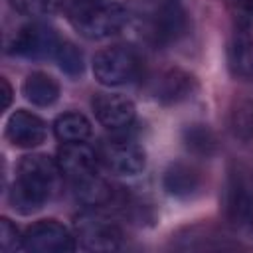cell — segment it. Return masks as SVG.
<instances>
[{
  "label": "cell",
  "instance_id": "cell-1",
  "mask_svg": "<svg viewBox=\"0 0 253 253\" xmlns=\"http://www.w3.org/2000/svg\"><path fill=\"white\" fill-rule=\"evenodd\" d=\"M130 20L128 8L119 2H99L83 8L69 10V22L85 40H107L117 36Z\"/></svg>",
  "mask_w": 253,
  "mask_h": 253
},
{
  "label": "cell",
  "instance_id": "cell-2",
  "mask_svg": "<svg viewBox=\"0 0 253 253\" xmlns=\"http://www.w3.org/2000/svg\"><path fill=\"white\" fill-rule=\"evenodd\" d=\"M140 63V55L132 45L115 43L95 53L93 75L105 87H121L138 77Z\"/></svg>",
  "mask_w": 253,
  "mask_h": 253
},
{
  "label": "cell",
  "instance_id": "cell-3",
  "mask_svg": "<svg viewBox=\"0 0 253 253\" xmlns=\"http://www.w3.org/2000/svg\"><path fill=\"white\" fill-rule=\"evenodd\" d=\"M61 38L57 36V32L43 24V22H32L22 26L12 43L8 45V51L12 55H20L26 59H34V61H42V59H55V53L61 45Z\"/></svg>",
  "mask_w": 253,
  "mask_h": 253
},
{
  "label": "cell",
  "instance_id": "cell-4",
  "mask_svg": "<svg viewBox=\"0 0 253 253\" xmlns=\"http://www.w3.org/2000/svg\"><path fill=\"white\" fill-rule=\"evenodd\" d=\"M75 237L85 251H115L123 245L121 227L95 211H85L75 219Z\"/></svg>",
  "mask_w": 253,
  "mask_h": 253
},
{
  "label": "cell",
  "instance_id": "cell-5",
  "mask_svg": "<svg viewBox=\"0 0 253 253\" xmlns=\"http://www.w3.org/2000/svg\"><path fill=\"white\" fill-rule=\"evenodd\" d=\"M77 245L75 233L57 219H40L24 233V249L34 253H69Z\"/></svg>",
  "mask_w": 253,
  "mask_h": 253
},
{
  "label": "cell",
  "instance_id": "cell-6",
  "mask_svg": "<svg viewBox=\"0 0 253 253\" xmlns=\"http://www.w3.org/2000/svg\"><path fill=\"white\" fill-rule=\"evenodd\" d=\"M61 176H63V172H61L57 160L47 154L24 156L18 164V174H16V178L20 182L34 188L47 200H51L53 194L57 192V188L61 184Z\"/></svg>",
  "mask_w": 253,
  "mask_h": 253
},
{
  "label": "cell",
  "instance_id": "cell-7",
  "mask_svg": "<svg viewBox=\"0 0 253 253\" xmlns=\"http://www.w3.org/2000/svg\"><path fill=\"white\" fill-rule=\"evenodd\" d=\"M198 81L192 73L180 67H168L154 75L150 81V95L160 105H178L194 97Z\"/></svg>",
  "mask_w": 253,
  "mask_h": 253
},
{
  "label": "cell",
  "instance_id": "cell-8",
  "mask_svg": "<svg viewBox=\"0 0 253 253\" xmlns=\"http://www.w3.org/2000/svg\"><path fill=\"white\" fill-rule=\"evenodd\" d=\"M99 160L119 176H138L146 168V152L132 140H109L99 150Z\"/></svg>",
  "mask_w": 253,
  "mask_h": 253
},
{
  "label": "cell",
  "instance_id": "cell-9",
  "mask_svg": "<svg viewBox=\"0 0 253 253\" xmlns=\"http://www.w3.org/2000/svg\"><path fill=\"white\" fill-rule=\"evenodd\" d=\"M188 32V12L178 0H164L150 16V34L156 43L178 42Z\"/></svg>",
  "mask_w": 253,
  "mask_h": 253
},
{
  "label": "cell",
  "instance_id": "cell-10",
  "mask_svg": "<svg viewBox=\"0 0 253 253\" xmlns=\"http://www.w3.org/2000/svg\"><path fill=\"white\" fill-rule=\"evenodd\" d=\"M4 136L16 148H36L45 142L47 125L36 113L18 109L8 117Z\"/></svg>",
  "mask_w": 253,
  "mask_h": 253
},
{
  "label": "cell",
  "instance_id": "cell-11",
  "mask_svg": "<svg viewBox=\"0 0 253 253\" xmlns=\"http://www.w3.org/2000/svg\"><path fill=\"white\" fill-rule=\"evenodd\" d=\"M91 109L99 125L109 130L130 126L136 117L134 103L121 93H97L91 101Z\"/></svg>",
  "mask_w": 253,
  "mask_h": 253
},
{
  "label": "cell",
  "instance_id": "cell-12",
  "mask_svg": "<svg viewBox=\"0 0 253 253\" xmlns=\"http://www.w3.org/2000/svg\"><path fill=\"white\" fill-rule=\"evenodd\" d=\"M225 215L241 229L253 227V184L241 174H231L225 188Z\"/></svg>",
  "mask_w": 253,
  "mask_h": 253
},
{
  "label": "cell",
  "instance_id": "cell-13",
  "mask_svg": "<svg viewBox=\"0 0 253 253\" xmlns=\"http://www.w3.org/2000/svg\"><path fill=\"white\" fill-rule=\"evenodd\" d=\"M162 188L172 198L192 200L202 194L204 176L194 164L176 160V162H170L162 172Z\"/></svg>",
  "mask_w": 253,
  "mask_h": 253
},
{
  "label": "cell",
  "instance_id": "cell-14",
  "mask_svg": "<svg viewBox=\"0 0 253 253\" xmlns=\"http://www.w3.org/2000/svg\"><path fill=\"white\" fill-rule=\"evenodd\" d=\"M55 160L61 172L69 176L71 180H75L89 172H95L99 154L85 142H63V146L57 150Z\"/></svg>",
  "mask_w": 253,
  "mask_h": 253
},
{
  "label": "cell",
  "instance_id": "cell-15",
  "mask_svg": "<svg viewBox=\"0 0 253 253\" xmlns=\"http://www.w3.org/2000/svg\"><path fill=\"white\" fill-rule=\"evenodd\" d=\"M227 69L239 81H253V38L237 30L227 42Z\"/></svg>",
  "mask_w": 253,
  "mask_h": 253
},
{
  "label": "cell",
  "instance_id": "cell-16",
  "mask_svg": "<svg viewBox=\"0 0 253 253\" xmlns=\"http://www.w3.org/2000/svg\"><path fill=\"white\" fill-rule=\"evenodd\" d=\"M22 95L28 103L36 107H51L59 99L61 87H59V81L49 73L32 71L30 75H26L22 83Z\"/></svg>",
  "mask_w": 253,
  "mask_h": 253
},
{
  "label": "cell",
  "instance_id": "cell-17",
  "mask_svg": "<svg viewBox=\"0 0 253 253\" xmlns=\"http://www.w3.org/2000/svg\"><path fill=\"white\" fill-rule=\"evenodd\" d=\"M73 182V198L85 208H101L113 200V188L107 180H103L97 172H89Z\"/></svg>",
  "mask_w": 253,
  "mask_h": 253
},
{
  "label": "cell",
  "instance_id": "cell-18",
  "mask_svg": "<svg viewBox=\"0 0 253 253\" xmlns=\"http://www.w3.org/2000/svg\"><path fill=\"white\" fill-rule=\"evenodd\" d=\"M182 142L186 150L200 158H211L219 150L215 130L206 123H192L182 128Z\"/></svg>",
  "mask_w": 253,
  "mask_h": 253
},
{
  "label": "cell",
  "instance_id": "cell-19",
  "mask_svg": "<svg viewBox=\"0 0 253 253\" xmlns=\"http://www.w3.org/2000/svg\"><path fill=\"white\" fill-rule=\"evenodd\" d=\"M53 134L59 142H87L93 134V125L83 113L65 111L55 117Z\"/></svg>",
  "mask_w": 253,
  "mask_h": 253
},
{
  "label": "cell",
  "instance_id": "cell-20",
  "mask_svg": "<svg viewBox=\"0 0 253 253\" xmlns=\"http://www.w3.org/2000/svg\"><path fill=\"white\" fill-rule=\"evenodd\" d=\"M8 202H10V206H12L18 213L30 215V213L42 210L49 200H47L45 196H42L40 192H36L34 188L26 186L24 182H20V180L16 178L14 184H12V188H10V192H8Z\"/></svg>",
  "mask_w": 253,
  "mask_h": 253
},
{
  "label": "cell",
  "instance_id": "cell-21",
  "mask_svg": "<svg viewBox=\"0 0 253 253\" xmlns=\"http://www.w3.org/2000/svg\"><path fill=\"white\" fill-rule=\"evenodd\" d=\"M229 130L243 142L253 138V99H241L231 107Z\"/></svg>",
  "mask_w": 253,
  "mask_h": 253
},
{
  "label": "cell",
  "instance_id": "cell-22",
  "mask_svg": "<svg viewBox=\"0 0 253 253\" xmlns=\"http://www.w3.org/2000/svg\"><path fill=\"white\" fill-rule=\"evenodd\" d=\"M55 61L67 77H81L83 75L85 57H83V51L73 42H67V40L61 42V45L55 53Z\"/></svg>",
  "mask_w": 253,
  "mask_h": 253
},
{
  "label": "cell",
  "instance_id": "cell-23",
  "mask_svg": "<svg viewBox=\"0 0 253 253\" xmlns=\"http://www.w3.org/2000/svg\"><path fill=\"white\" fill-rule=\"evenodd\" d=\"M10 6L28 18H40L49 16L65 8V0H8Z\"/></svg>",
  "mask_w": 253,
  "mask_h": 253
},
{
  "label": "cell",
  "instance_id": "cell-24",
  "mask_svg": "<svg viewBox=\"0 0 253 253\" xmlns=\"http://www.w3.org/2000/svg\"><path fill=\"white\" fill-rule=\"evenodd\" d=\"M225 6L237 30H253V0H225Z\"/></svg>",
  "mask_w": 253,
  "mask_h": 253
},
{
  "label": "cell",
  "instance_id": "cell-25",
  "mask_svg": "<svg viewBox=\"0 0 253 253\" xmlns=\"http://www.w3.org/2000/svg\"><path fill=\"white\" fill-rule=\"evenodd\" d=\"M0 247L2 251L24 249V235H20L18 227L8 217L0 219Z\"/></svg>",
  "mask_w": 253,
  "mask_h": 253
},
{
  "label": "cell",
  "instance_id": "cell-26",
  "mask_svg": "<svg viewBox=\"0 0 253 253\" xmlns=\"http://www.w3.org/2000/svg\"><path fill=\"white\" fill-rule=\"evenodd\" d=\"M0 97H2V111H6L12 105V99H14V91H12L6 77H0Z\"/></svg>",
  "mask_w": 253,
  "mask_h": 253
},
{
  "label": "cell",
  "instance_id": "cell-27",
  "mask_svg": "<svg viewBox=\"0 0 253 253\" xmlns=\"http://www.w3.org/2000/svg\"><path fill=\"white\" fill-rule=\"evenodd\" d=\"M101 0H65V8L75 10V8H83V6H91V4H99Z\"/></svg>",
  "mask_w": 253,
  "mask_h": 253
}]
</instances>
